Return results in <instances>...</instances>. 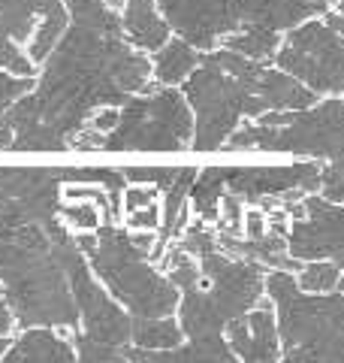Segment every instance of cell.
<instances>
[{
	"label": "cell",
	"mask_w": 344,
	"mask_h": 363,
	"mask_svg": "<svg viewBox=\"0 0 344 363\" xmlns=\"http://www.w3.org/2000/svg\"><path fill=\"white\" fill-rule=\"evenodd\" d=\"M200 64V52L197 45H190L188 40H166L151 58V73L157 85H185V79L197 70Z\"/></svg>",
	"instance_id": "obj_19"
},
{
	"label": "cell",
	"mask_w": 344,
	"mask_h": 363,
	"mask_svg": "<svg viewBox=\"0 0 344 363\" xmlns=\"http://www.w3.org/2000/svg\"><path fill=\"white\" fill-rule=\"evenodd\" d=\"M33 85H37L33 76H16L9 70H0V121L6 118L9 106H13L18 97H25Z\"/></svg>",
	"instance_id": "obj_30"
},
{
	"label": "cell",
	"mask_w": 344,
	"mask_h": 363,
	"mask_svg": "<svg viewBox=\"0 0 344 363\" xmlns=\"http://www.w3.org/2000/svg\"><path fill=\"white\" fill-rule=\"evenodd\" d=\"M13 128L6 121H0V152H13Z\"/></svg>",
	"instance_id": "obj_37"
},
{
	"label": "cell",
	"mask_w": 344,
	"mask_h": 363,
	"mask_svg": "<svg viewBox=\"0 0 344 363\" xmlns=\"http://www.w3.org/2000/svg\"><path fill=\"white\" fill-rule=\"evenodd\" d=\"M160 221H164V209L157 203H148L142 209L127 212V227L130 230H160Z\"/></svg>",
	"instance_id": "obj_33"
},
{
	"label": "cell",
	"mask_w": 344,
	"mask_h": 363,
	"mask_svg": "<svg viewBox=\"0 0 344 363\" xmlns=\"http://www.w3.org/2000/svg\"><path fill=\"white\" fill-rule=\"evenodd\" d=\"M242 233L248 236V240H260L263 233H266V215L257 212V209H248L245 212V227Z\"/></svg>",
	"instance_id": "obj_34"
},
{
	"label": "cell",
	"mask_w": 344,
	"mask_h": 363,
	"mask_svg": "<svg viewBox=\"0 0 344 363\" xmlns=\"http://www.w3.org/2000/svg\"><path fill=\"white\" fill-rule=\"evenodd\" d=\"M160 197V188L157 185H139V182H127L121 194V209L124 212H133V209H142L148 203H157Z\"/></svg>",
	"instance_id": "obj_32"
},
{
	"label": "cell",
	"mask_w": 344,
	"mask_h": 363,
	"mask_svg": "<svg viewBox=\"0 0 344 363\" xmlns=\"http://www.w3.org/2000/svg\"><path fill=\"white\" fill-rule=\"evenodd\" d=\"M70 339H73V345H76V360H88V363H118V360H127V357H124V348L121 345L100 342V339L88 336L82 330H73Z\"/></svg>",
	"instance_id": "obj_28"
},
{
	"label": "cell",
	"mask_w": 344,
	"mask_h": 363,
	"mask_svg": "<svg viewBox=\"0 0 344 363\" xmlns=\"http://www.w3.org/2000/svg\"><path fill=\"white\" fill-rule=\"evenodd\" d=\"M181 94L188 97L193 109V143L197 152H217L224 149L227 136L239 128L245 116L257 118L266 112L257 91L233 73H227L221 61L212 52L200 58L197 70L185 79Z\"/></svg>",
	"instance_id": "obj_7"
},
{
	"label": "cell",
	"mask_w": 344,
	"mask_h": 363,
	"mask_svg": "<svg viewBox=\"0 0 344 363\" xmlns=\"http://www.w3.org/2000/svg\"><path fill=\"white\" fill-rule=\"evenodd\" d=\"M314 188H320V167L311 161L290 167H227L229 194L242 197V203L266 206L269 212L302 200Z\"/></svg>",
	"instance_id": "obj_9"
},
{
	"label": "cell",
	"mask_w": 344,
	"mask_h": 363,
	"mask_svg": "<svg viewBox=\"0 0 344 363\" xmlns=\"http://www.w3.org/2000/svg\"><path fill=\"white\" fill-rule=\"evenodd\" d=\"M70 28L42 61V73L6 112L13 152H70L88 118L121 106L151 82L148 52L124 37L121 16L106 0H64Z\"/></svg>",
	"instance_id": "obj_1"
},
{
	"label": "cell",
	"mask_w": 344,
	"mask_h": 363,
	"mask_svg": "<svg viewBox=\"0 0 344 363\" xmlns=\"http://www.w3.org/2000/svg\"><path fill=\"white\" fill-rule=\"evenodd\" d=\"M121 28L130 45L142 52H157L169 40V21L160 13L157 0H127L121 6Z\"/></svg>",
	"instance_id": "obj_16"
},
{
	"label": "cell",
	"mask_w": 344,
	"mask_h": 363,
	"mask_svg": "<svg viewBox=\"0 0 344 363\" xmlns=\"http://www.w3.org/2000/svg\"><path fill=\"white\" fill-rule=\"evenodd\" d=\"M197 260H200L202 279L209 281V291L217 303V309L227 318V324L233 318L251 312L260 303V294L266 291L263 264L248 257H233L221 252V248H212V252H205Z\"/></svg>",
	"instance_id": "obj_10"
},
{
	"label": "cell",
	"mask_w": 344,
	"mask_h": 363,
	"mask_svg": "<svg viewBox=\"0 0 344 363\" xmlns=\"http://www.w3.org/2000/svg\"><path fill=\"white\" fill-rule=\"evenodd\" d=\"M341 276H344V269L329 257L305 260L302 269L296 272V285L308 294H329V291H336Z\"/></svg>",
	"instance_id": "obj_26"
},
{
	"label": "cell",
	"mask_w": 344,
	"mask_h": 363,
	"mask_svg": "<svg viewBox=\"0 0 344 363\" xmlns=\"http://www.w3.org/2000/svg\"><path fill=\"white\" fill-rule=\"evenodd\" d=\"M160 13L181 40L212 52L217 43L239 30L229 0H157Z\"/></svg>",
	"instance_id": "obj_12"
},
{
	"label": "cell",
	"mask_w": 344,
	"mask_h": 363,
	"mask_svg": "<svg viewBox=\"0 0 344 363\" xmlns=\"http://www.w3.org/2000/svg\"><path fill=\"white\" fill-rule=\"evenodd\" d=\"M227 149L245 152H290L329 161L320 167V191L326 200L344 203V104L326 100L320 106L281 112L266 109L257 124L236 128L227 136Z\"/></svg>",
	"instance_id": "obj_3"
},
{
	"label": "cell",
	"mask_w": 344,
	"mask_h": 363,
	"mask_svg": "<svg viewBox=\"0 0 344 363\" xmlns=\"http://www.w3.org/2000/svg\"><path fill=\"white\" fill-rule=\"evenodd\" d=\"M326 25L332 28V30H338L341 37H344V0H338V6H336V13H326Z\"/></svg>",
	"instance_id": "obj_36"
},
{
	"label": "cell",
	"mask_w": 344,
	"mask_h": 363,
	"mask_svg": "<svg viewBox=\"0 0 344 363\" xmlns=\"http://www.w3.org/2000/svg\"><path fill=\"white\" fill-rule=\"evenodd\" d=\"M275 61L314 94H344V37L326 21L308 18L290 28Z\"/></svg>",
	"instance_id": "obj_8"
},
{
	"label": "cell",
	"mask_w": 344,
	"mask_h": 363,
	"mask_svg": "<svg viewBox=\"0 0 344 363\" xmlns=\"http://www.w3.org/2000/svg\"><path fill=\"white\" fill-rule=\"evenodd\" d=\"M0 70H9L16 76H37V64L28 58V52L21 49L16 40H9L0 30Z\"/></svg>",
	"instance_id": "obj_29"
},
{
	"label": "cell",
	"mask_w": 344,
	"mask_h": 363,
	"mask_svg": "<svg viewBox=\"0 0 344 363\" xmlns=\"http://www.w3.org/2000/svg\"><path fill=\"white\" fill-rule=\"evenodd\" d=\"M181 167H124L121 173L127 182H139V185H157L160 194L176 182Z\"/></svg>",
	"instance_id": "obj_31"
},
{
	"label": "cell",
	"mask_w": 344,
	"mask_h": 363,
	"mask_svg": "<svg viewBox=\"0 0 344 363\" xmlns=\"http://www.w3.org/2000/svg\"><path fill=\"white\" fill-rule=\"evenodd\" d=\"M157 267L166 272L169 281L176 285L178 291H190V288H200L205 285V279H202V269H200V260L188 255L181 245H166V252L164 257L157 260Z\"/></svg>",
	"instance_id": "obj_25"
},
{
	"label": "cell",
	"mask_w": 344,
	"mask_h": 363,
	"mask_svg": "<svg viewBox=\"0 0 344 363\" xmlns=\"http://www.w3.org/2000/svg\"><path fill=\"white\" fill-rule=\"evenodd\" d=\"M227 194V167H205L193 179L190 188V209L202 221H217L221 200Z\"/></svg>",
	"instance_id": "obj_22"
},
{
	"label": "cell",
	"mask_w": 344,
	"mask_h": 363,
	"mask_svg": "<svg viewBox=\"0 0 344 363\" xmlns=\"http://www.w3.org/2000/svg\"><path fill=\"white\" fill-rule=\"evenodd\" d=\"M221 43L227 45V49L245 55V58H251V61H269L281 45V33L269 30V28H242V30L224 37Z\"/></svg>",
	"instance_id": "obj_24"
},
{
	"label": "cell",
	"mask_w": 344,
	"mask_h": 363,
	"mask_svg": "<svg viewBox=\"0 0 344 363\" xmlns=\"http://www.w3.org/2000/svg\"><path fill=\"white\" fill-rule=\"evenodd\" d=\"M130 342L145 351H169L185 342L181 321L172 315H154V318H133Z\"/></svg>",
	"instance_id": "obj_21"
},
{
	"label": "cell",
	"mask_w": 344,
	"mask_h": 363,
	"mask_svg": "<svg viewBox=\"0 0 344 363\" xmlns=\"http://www.w3.org/2000/svg\"><path fill=\"white\" fill-rule=\"evenodd\" d=\"M4 360L6 363H73L76 345L57 327L33 324V327H21V336L16 342H9Z\"/></svg>",
	"instance_id": "obj_15"
},
{
	"label": "cell",
	"mask_w": 344,
	"mask_h": 363,
	"mask_svg": "<svg viewBox=\"0 0 344 363\" xmlns=\"http://www.w3.org/2000/svg\"><path fill=\"white\" fill-rule=\"evenodd\" d=\"M57 218L70 233H94L103 224V209L91 200H61L57 203Z\"/></svg>",
	"instance_id": "obj_27"
},
{
	"label": "cell",
	"mask_w": 344,
	"mask_h": 363,
	"mask_svg": "<svg viewBox=\"0 0 344 363\" xmlns=\"http://www.w3.org/2000/svg\"><path fill=\"white\" fill-rule=\"evenodd\" d=\"M6 348H9V336H0V360H4V354H6Z\"/></svg>",
	"instance_id": "obj_38"
},
{
	"label": "cell",
	"mask_w": 344,
	"mask_h": 363,
	"mask_svg": "<svg viewBox=\"0 0 344 363\" xmlns=\"http://www.w3.org/2000/svg\"><path fill=\"white\" fill-rule=\"evenodd\" d=\"M18 327V318L13 312V306H9V300L0 294V336H13Z\"/></svg>",
	"instance_id": "obj_35"
},
{
	"label": "cell",
	"mask_w": 344,
	"mask_h": 363,
	"mask_svg": "<svg viewBox=\"0 0 344 363\" xmlns=\"http://www.w3.org/2000/svg\"><path fill=\"white\" fill-rule=\"evenodd\" d=\"M227 342L236 357L251 363H272L281 357V333H278V318L269 303H257L251 312L233 318L227 324Z\"/></svg>",
	"instance_id": "obj_13"
},
{
	"label": "cell",
	"mask_w": 344,
	"mask_h": 363,
	"mask_svg": "<svg viewBox=\"0 0 344 363\" xmlns=\"http://www.w3.org/2000/svg\"><path fill=\"white\" fill-rule=\"evenodd\" d=\"M40 9L42 0H0V30L18 45H25L33 37Z\"/></svg>",
	"instance_id": "obj_23"
},
{
	"label": "cell",
	"mask_w": 344,
	"mask_h": 363,
	"mask_svg": "<svg viewBox=\"0 0 344 363\" xmlns=\"http://www.w3.org/2000/svg\"><path fill=\"white\" fill-rule=\"evenodd\" d=\"M76 245L85 252L94 276L133 318L172 315L178 309L181 291L133 242V233L115 221L100 224L94 233H76Z\"/></svg>",
	"instance_id": "obj_4"
},
{
	"label": "cell",
	"mask_w": 344,
	"mask_h": 363,
	"mask_svg": "<svg viewBox=\"0 0 344 363\" xmlns=\"http://www.w3.org/2000/svg\"><path fill=\"white\" fill-rule=\"evenodd\" d=\"M178 321L188 339L193 336H209V333H224L227 330V318L217 309V303L212 297V291L200 285L190 291H181L178 300Z\"/></svg>",
	"instance_id": "obj_18"
},
{
	"label": "cell",
	"mask_w": 344,
	"mask_h": 363,
	"mask_svg": "<svg viewBox=\"0 0 344 363\" xmlns=\"http://www.w3.org/2000/svg\"><path fill=\"white\" fill-rule=\"evenodd\" d=\"M266 294L278 309L281 351L287 360H344V294H308L296 272L272 269Z\"/></svg>",
	"instance_id": "obj_5"
},
{
	"label": "cell",
	"mask_w": 344,
	"mask_h": 363,
	"mask_svg": "<svg viewBox=\"0 0 344 363\" xmlns=\"http://www.w3.org/2000/svg\"><path fill=\"white\" fill-rule=\"evenodd\" d=\"M118 124L103 136L100 152H185L193 143V109L172 85L148 82L118 106Z\"/></svg>",
	"instance_id": "obj_6"
},
{
	"label": "cell",
	"mask_w": 344,
	"mask_h": 363,
	"mask_svg": "<svg viewBox=\"0 0 344 363\" xmlns=\"http://www.w3.org/2000/svg\"><path fill=\"white\" fill-rule=\"evenodd\" d=\"M229 9L242 28H269V30H290L311 18L320 9L308 0H229Z\"/></svg>",
	"instance_id": "obj_14"
},
{
	"label": "cell",
	"mask_w": 344,
	"mask_h": 363,
	"mask_svg": "<svg viewBox=\"0 0 344 363\" xmlns=\"http://www.w3.org/2000/svg\"><path fill=\"white\" fill-rule=\"evenodd\" d=\"M257 97L263 100L266 109H281V112H296V109H308L314 106V91L305 82H299L296 76L287 70H272L263 67V73L257 79Z\"/></svg>",
	"instance_id": "obj_17"
},
{
	"label": "cell",
	"mask_w": 344,
	"mask_h": 363,
	"mask_svg": "<svg viewBox=\"0 0 344 363\" xmlns=\"http://www.w3.org/2000/svg\"><path fill=\"white\" fill-rule=\"evenodd\" d=\"M305 215L287 227V252L293 257H329L344 269V206L326 197H302Z\"/></svg>",
	"instance_id": "obj_11"
},
{
	"label": "cell",
	"mask_w": 344,
	"mask_h": 363,
	"mask_svg": "<svg viewBox=\"0 0 344 363\" xmlns=\"http://www.w3.org/2000/svg\"><path fill=\"white\" fill-rule=\"evenodd\" d=\"M67 28H70V9H67L64 0H42L40 21L33 28V37L28 40V58L40 67L55 52V45L61 43Z\"/></svg>",
	"instance_id": "obj_20"
},
{
	"label": "cell",
	"mask_w": 344,
	"mask_h": 363,
	"mask_svg": "<svg viewBox=\"0 0 344 363\" xmlns=\"http://www.w3.org/2000/svg\"><path fill=\"white\" fill-rule=\"evenodd\" d=\"M106 4H109L112 9H118V13H121V6H124V4H127V0H106Z\"/></svg>",
	"instance_id": "obj_39"
},
{
	"label": "cell",
	"mask_w": 344,
	"mask_h": 363,
	"mask_svg": "<svg viewBox=\"0 0 344 363\" xmlns=\"http://www.w3.org/2000/svg\"><path fill=\"white\" fill-rule=\"evenodd\" d=\"M49 230L45 224H25L0 236V294L13 306L18 327L45 324L70 336L79 330V306Z\"/></svg>",
	"instance_id": "obj_2"
}]
</instances>
